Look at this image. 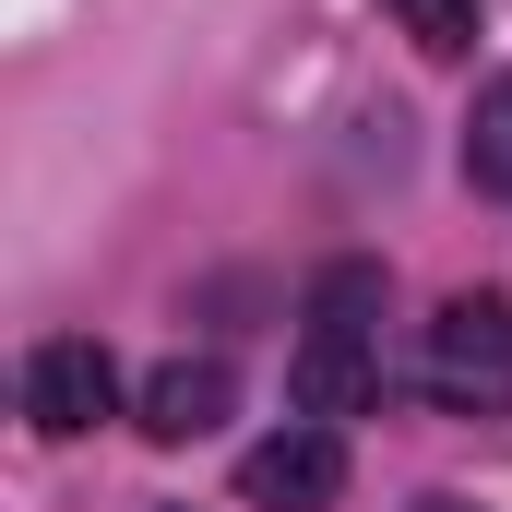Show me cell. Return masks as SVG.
I'll return each mask as SVG.
<instances>
[{"label":"cell","instance_id":"cell-1","mask_svg":"<svg viewBox=\"0 0 512 512\" xmlns=\"http://www.w3.org/2000/svg\"><path fill=\"white\" fill-rule=\"evenodd\" d=\"M370 298H382V262H334L322 274V298H310V334H298V358H286V393H298V417H370V393H382V358H370Z\"/></svg>","mask_w":512,"mask_h":512},{"label":"cell","instance_id":"cell-2","mask_svg":"<svg viewBox=\"0 0 512 512\" xmlns=\"http://www.w3.org/2000/svg\"><path fill=\"white\" fill-rule=\"evenodd\" d=\"M429 393L441 405H465V417H501L512 405V298H441V322H429Z\"/></svg>","mask_w":512,"mask_h":512},{"label":"cell","instance_id":"cell-3","mask_svg":"<svg viewBox=\"0 0 512 512\" xmlns=\"http://www.w3.org/2000/svg\"><path fill=\"white\" fill-rule=\"evenodd\" d=\"M24 417H36L48 441H84L96 417H120V358H108L96 334H48V346L24 358Z\"/></svg>","mask_w":512,"mask_h":512},{"label":"cell","instance_id":"cell-4","mask_svg":"<svg viewBox=\"0 0 512 512\" xmlns=\"http://www.w3.org/2000/svg\"><path fill=\"white\" fill-rule=\"evenodd\" d=\"M239 501L251 512H322V501H346V429L298 417V429L251 441V453H239Z\"/></svg>","mask_w":512,"mask_h":512},{"label":"cell","instance_id":"cell-5","mask_svg":"<svg viewBox=\"0 0 512 512\" xmlns=\"http://www.w3.org/2000/svg\"><path fill=\"white\" fill-rule=\"evenodd\" d=\"M227 405H239L227 358H167V370L143 382V405H131V417H143V441H167V453H179V441H203Z\"/></svg>","mask_w":512,"mask_h":512},{"label":"cell","instance_id":"cell-6","mask_svg":"<svg viewBox=\"0 0 512 512\" xmlns=\"http://www.w3.org/2000/svg\"><path fill=\"white\" fill-rule=\"evenodd\" d=\"M465 179L512 203V72L489 84V96H477V120H465Z\"/></svg>","mask_w":512,"mask_h":512},{"label":"cell","instance_id":"cell-7","mask_svg":"<svg viewBox=\"0 0 512 512\" xmlns=\"http://www.w3.org/2000/svg\"><path fill=\"white\" fill-rule=\"evenodd\" d=\"M393 24H405V36H417V48H429V60H465V48H477V12H489V0H382Z\"/></svg>","mask_w":512,"mask_h":512},{"label":"cell","instance_id":"cell-8","mask_svg":"<svg viewBox=\"0 0 512 512\" xmlns=\"http://www.w3.org/2000/svg\"><path fill=\"white\" fill-rule=\"evenodd\" d=\"M417 512H465V501H417Z\"/></svg>","mask_w":512,"mask_h":512}]
</instances>
